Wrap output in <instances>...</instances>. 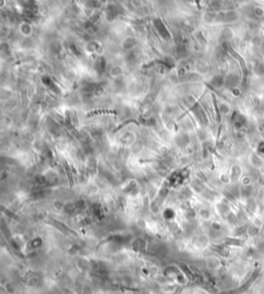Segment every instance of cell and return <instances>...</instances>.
<instances>
[{
  "label": "cell",
  "instance_id": "6da1fadb",
  "mask_svg": "<svg viewBox=\"0 0 264 294\" xmlns=\"http://www.w3.org/2000/svg\"><path fill=\"white\" fill-rule=\"evenodd\" d=\"M249 160H250V164L255 168L259 169L261 166H262V164L264 163V160L263 158L261 157L260 154H258V153H252L250 155V158H249Z\"/></svg>",
  "mask_w": 264,
  "mask_h": 294
},
{
  "label": "cell",
  "instance_id": "7a4b0ae2",
  "mask_svg": "<svg viewBox=\"0 0 264 294\" xmlns=\"http://www.w3.org/2000/svg\"><path fill=\"white\" fill-rule=\"evenodd\" d=\"M229 175H230L231 181L235 180V179H237L238 176L242 175V168H240V166L236 165V164H235V165H233V166H231Z\"/></svg>",
  "mask_w": 264,
  "mask_h": 294
},
{
  "label": "cell",
  "instance_id": "3957f363",
  "mask_svg": "<svg viewBox=\"0 0 264 294\" xmlns=\"http://www.w3.org/2000/svg\"><path fill=\"white\" fill-rule=\"evenodd\" d=\"M237 82H238V78H237L235 75H229L228 76H226V79H225L226 86H228L230 88L236 87Z\"/></svg>",
  "mask_w": 264,
  "mask_h": 294
},
{
  "label": "cell",
  "instance_id": "277c9868",
  "mask_svg": "<svg viewBox=\"0 0 264 294\" xmlns=\"http://www.w3.org/2000/svg\"><path fill=\"white\" fill-rule=\"evenodd\" d=\"M210 84L215 88H220L225 84V79L222 75H215L213 78L212 82H210Z\"/></svg>",
  "mask_w": 264,
  "mask_h": 294
},
{
  "label": "cell",
  "instance_id": "5b68a950",
  "mask_svg": "<svg viewBox=\"0 0 264 294\" xmlns=\"http://www.w3.org/2000/svg\"><path fill=\"white\" fill-rule=\"evenodd\" d=\"M253 14H254V17L256 18V19H262V18H264V7L260 6V5L254 6Z\"/></svg>",
  "mask_w": 264,
  "mask_h": 294
},
{
  "label": "cell",
  "instance_id": "8992f818",
  "mask_svg": "<svg viewBox=\"0 0 264 294\" xmlns=\"http://www.w3.org/2000/svg\"><path fill=\"white\" fill-rule=\"evenodd\" d=\"M219 111H221L223 115H228L231 111L230 105L228 104L227 102H221V103L219 104Z\"/></svg>",
  "mask_w": 264,
  "mask_h": 294
},
{
  "label": "cell",
  "instance_id": "52a82bcc",
  "mask_svg": "<svg viewBox=\"0 0 264 294\" xmlns=\"http://www.w3.org/2000/svg\"><path fill=\"white\" fill-rule=\"evenodd\" d=\"M240 183L243 187H250L252 183H253V179L251 178L250 175H242V179H240Z\"/></svg>",
  "mask_w": 264,
  "mask_h": 294
},
{
  "label": "cell",
  "instance_id": "ba28073f",
  "mask_svg": "<svg viewBox=\"0 0 264 294\" xmlns=\"http://www.w3.org/2000/svg\"><path fill=\"white\" fill-rule=\"evenodd\" d=\"M122 73H123V69L122 67L120 66H115L110 69V75L114 76V78H118V76L122 75Z\"/></svg>",
  "mask_w": 264,
  "mask_h": 294
},
{
  "label": "cell",
  "instance_id": "9c48e42d",
  "mask_svg": "<svg viewBox=\"0 0 264 294\" xmlns=\"http://www.w3.org/2000/svg\"><path fill=\"white\" fill-rule=\"evenodd\" d=\"M21 32H22V34H23V35H25V36H28V35H30V34H31V32H32V28H31V26L29 25V24H27V23H25V24H23V25H22V27H21Z\"/></svg>",
  "mask_w": 264,
  "mask_h": 294
},
{
  "label": "cell",
  "instance_id": "30bf717a",
  "mask_svg": "<svg viewBox=\"0 0 264 294\" xmlns=\"http://www.w3.org/2000/svg\"><path fill=\"white\" fill-rule=\"evenodd\" d=\"M254 71L258 75H264V64L258 62L254 67Z\"/></svg>",
  "mask_w": 264,
  "mask_h": 294
},
{
  "label": "cell",
  "instance_id": "8fae6325",
  "mask_svg": "<svg viewBox=\"0 0 264 294\" xmlns=\"http://www.w3.org/2000/svg\"><path fill=\"white\" fill-rule=\"evenodd\" d=\"M133 46H134V40H133V38H131V37H128L127 39L124 40V43H123V48L126 49V50L132 49L133 48Z\"/></svg>",
  "mask_w": 264,
  "mask_h": 294
},
{
  "label": "cell",
  "instance_id": "7c38bea8",
  "mask_svg": "<svg viewBox=\"0 0 264 294\" xmlns=\"http://www.w3.org/2000/svg\"><path fill=\"white\" fill-rule=\"evenodd\" d=\"M251 42L254 46H262V38H261L259 35H255V36L252 37Z\"/></svg>",
  "mask_w": 264,
  "mask_h": 294
},
{
  "label": "cell",
  "instance_id": "4fadbf2b",
  "mask_svg": "<svg viewBox=\"0 0 264 294\" xmlns=\"http://www.w3.org/2000/svg\"><path fill=\"white\" fill-rule=\"evenodd\" d=\"M220 181H221L222 183H224V184H228V183H229V182L231 181L230 175H229V172H223V173H221V175H220Z\"/></svg>",
  "mask_w": 264,
  "mask_h": 294
},
{
  "label": "cell",
  "instance_id": "5bb4252c",
  "mask_svg": "<svg viewBox=\"0 0 264 294\" xmlns=\"http://www.w3.org/2000/svg\"><path fill=\"white\" fill-rule=\"evenodd\" d=\"M231 94H232L233 97H239L242 94V91L238 87H233L231 88Z\"/></svg>",
  "mask_w": 264,
  "mask_h": 294
},
{
  "label": "cell",
  "instance_id": "9a60e30c",
  "mask_svg": "<svg viewBox=\"0 0 264 294\" xmlns=\"http://www.w3.org/2000/svg\"><path fill=\"white\" fill-rule=\"evenodd\" d=\"M257 153L260 155H264V142H260L257 146Z\"/></svg>",
  "mask_w": 264,
  "mask_h": 294
},
{
  "label": "cell",
  "instance_id": "2e32d148",
  "mask_svg": "<svg viewBox=\"0 0 264 294\" xmlns=\"http://www.w3.org/2000/svg\"><path fill=\"white\" fill-rule=\"evenodd\" d=\"M200 216L203 219H209L210 218V211L206 210H201L200 211Z\"/></svg>",
  "mask_w": 264,
  "mask_h": 294
},
{
  "label": "cell",
  "instance_id": "e0dca14e",
  "mask_svg": "<svg viewBox=\"0 0 264 294\" xmlns=\"http://www.w3.org/2000/svg\"><path fill=\"white\" fill-rule=\"evenodd\" d=\"M259 172H260V175H264V163L262 164V166H261L260 168H259Z\"/></svg>",
  "mask_w": 264,
  "mask_h": 294
},
{
  "label": "cell",
  "instance_id": "ac0fdd59",
  "mask_svg": "<svg viewBox=\"0 0 264 294\" xmlns=\"http://www.w3.org/2000/svg\"><path fill=\"white\" fill-rule=\"evenodd\" d=\"M99 1H100L101 4H105V3H106V0H99Z\"/></svg>",
  "mask_w": 264,
  "mask_h": 294
},
{
  "label": "cell",
  "instance_id": "d6986e66",
  "mask_svg": "<svg viewBox=\"0 0 264 294\" xmlns=\"http://www.w3.org/2000/svg\"><path fill=\"white\" fill-rule=\"evenodd\" d=\"M262 36H263V38H264V29L262 30Z\"/></svg>",
  "mask_w": 264,
  "mask_h": 294
}]
</instances>
